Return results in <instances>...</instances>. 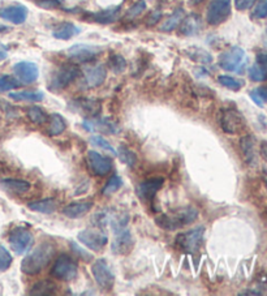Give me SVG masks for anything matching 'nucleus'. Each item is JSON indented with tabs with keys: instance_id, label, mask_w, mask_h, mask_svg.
<instances>
[{
	"instance_id": "f257e3e1",
	"label": "nucleus",
	"mask_w": 267,
	"mask_h": 296,
	"mask_svg": "<svg viewBox=\"0 0 267 296\" xmlns=\"http://www.w3.org/2000/svg\"><path fill=\"white\" fill-rule=\"evenodd\" d=\"M55 257V247L51 243H42L29 253L26 257L21 262V270L25 274L29 276H35L38 273H41L46 266L51 262L52 258Z\"/></svg>"
},
{
	"instance_id": "f03ea898",
	"label": "nucleus",
	"mask_w": 267,
	"mask_h": 296,
	"mask_svg": "<svg viewBox=\"0 0 267 296\" xmlns=\"http://www.w3.org/2000/svg\"><path fill=\"white\" fill-rule=\"evenodd\" d=\"M111 223H112L115 238L112 240L111 251L115 255H128L132 248H133L134 240L130 234L129 228L127 227V219L123 220V218H112L111 217Z\"/></svg>"
},
{
	"instance_id": "7ed1b4c3",
	"label": "nucleus",
	"mask_w": 267,
	"mask_h": 296,
	"mask_svg": "<svg viewBox=\"0 0 267 296\" xmlns=\"http://www.w3.org/2000/svg\"><path fill=\"white\" fill-rule=\"evenodd\" d=\"M198 211L194 207L189 206L175 211L174 214H163L161 217L155 218V223L163 230L175 231L184 227L186 224L193 223L197 219Z\"/></svg>"
},
{
	"instance_id": "20e7f679",
	"label": "nucleus",
	"mask_w": 267,
	"mask_h": 296,
	"mask_svg": "<svg viewBox=\"0 0 267 296\" xmlns=\"http://www.w3.org/2000/svg\"><path fill=\"white\" fill-rule=\"evenodd\" d=\"M219 67L228 72H241L247 64V54L241 47H231L222 52L218 59Z\"/></svg>"
},
{
	"instance_id": "39448f33",
	"label": "nucleus",
	"mask_w": 267,
	"mask_h": 296,
	"mask_svg": "<svg viewBox=\"0 0 267 296\" xmlns=\"http://www.w3.org/2000/svg\"><path fill=\"white\" fill-rule=\"evenodd\" d=\"M80 75L79 67L75 64H64L52 75L50 84H48V89L52 92H59L63 90L64 88L73 83Z\"/></svg>"
},
{
	"instance_id": "423d86ee",
	"label": "nucleus",
	"mask_w": 267,
	"mask_h": 296,
	"mask_svg": "<svg viewBox=\"0 0 267 296\" xmlns=\"http://www.w3.org/2000/svg\"><path fill=\"white\" fill-rule=\"evenodd\" d=\"M34 244V236L31 231L24 227H16L10 231L9 245L16 255H24L29 252Z\"/></svg>"
},
{
	"instance_id": "0eeeda50",
	"label": "nucleus",
	"mask_w": 267,
	"mask_h": 296,
	"mask_svg": "<svg viewBox=\"0 0 267 296\" xmlns=\"http://www.w3.org/2000/svg\"><path fill=\"white\" fill-rule=\"evenodd\" d=\"M231 14V0H210L206 9L207 24L216 26L223 24Z\"/></svg>"
},
{
	"instance_id": "6e6552de",
	"label": "nucleus",
	"mask_w": 267,
	"mask_h": 296,
	"mask_svg": "<svg viewBox=\"0 0 267 296\" xmlns=\"http://www.w3.org/2000/svg\"><path fill=\"white\" fill-rule=\"evenodd\" d=\"M79 266L72 257L62 255L58 258L51 269V276L60 281H73L77 277Z\"/></svg>"
},
{
	"instance_id": "1a4fd4ad",
	"label": "nucleus",
	"mask_w": 267,
	"mask_h": 296,
	"mask_svg": "<svg viewBox=\"0 0 267 296\" xmlns=\"http://www.w3.org/2000/svg\"><path fill=\"white\" fill-rule=\"evenodd\" d=\"M91 272L92 276H94V279H95L96 285H98L100 289L106 290V291L112 290L113 283H115V277H113L112 270H111L110 265L106 262V260H103V258L96 260V261L92 264Z\"/></svg>"
},
{
	"instance_id": "9d476101",
	"label": "nucleus",
	"mask_w": 267,
	"mask_h": 296,
	"mask_svg": "<svg viewBox=\"0 0 267 296\" xmlns=\"http://www.w3.org/2000/svg\"><path fill=\"white\" fill-rule=\"evenodd\" d=\"M102 47L94 45H85V43H79V45H73L68 48V56L72 60L77 63H88L91 62L96 56L102 54Z\"/></svg>"
},
{
	"instance_id": "9b49d317",
	"label": "nucleus",
	"mask_w": 267,
	"mask_h": 296,
	"mask_svg": "<svg viewBox=\"0 0 267 296\" xmlns=\"http://www.w3.org/2000/svg\"><path fill=\"white\" fill-rule=\"evenodd\" d=\"M79 240L91 251L99 252L107 244L108 238L99 228H86L79 234Z\"/></svg>"
},
{
	"instance_id": "f8f14e48",
	"label": "nucleus",
	"mask_w": 267,
	"mask_h": 296,
	"mask_svg": "<svg viewBox=\"0 0 267 296\" xmlns=\"http://www.w3.org/2000/svg\"><path fill=\"white\" fill-rule=\"evenodd\" d=\"M203 234H205V228L198 227L194 230L186 231L184 234L178 235L176 238V244L185 252H194L202 241Z\"/></svg>"
},
{
	"instance_id": "ddd939ff",
	"label": "nucleus",
	"mask_w": 267,
	"mask_h": 296,
	"mask_svg": "<svg viewBox=\"0 0 267 296\" xmlns=\"http://www.w3.org/2000/svg\"><path fill=\"white\" fill-rule=\"evenodd\" d=\"M220 125L223 131L230 134H236L245 128V120L243 115L236 110H226L223 111L220 117Z\"/></svg>"
},
{
	"instance_id": "4468645a",
	"label": "nucleus",
	"mask_w": 267,
	"mask_h": 296,
	"mask_svg": "<svg viewBox=\"0 0 267 296\" xmlns=\"http://www.w3.org/2000/svg\"><path fill=\"white\" fill-rule=\"evenodd\" d=\"M13 73L21 84L29 85V84L37 81L38 76H39V69L34 63L20 62L13 66Z\"/></svg>"
},
{
	"instance_id": "2eb2a0df",
	"label": "nucleus",
	"mask_w": 267,
	"mask_h": 296,
	"mask_svg": "<svg viewBox=\"0 0 267 296\" xmlns=\"http://www.w3.org/2000/svg\"><path fill=\"white\" fill-rule=\"evenodd\" d=\"M88 163L89 167L96 176H103L107 175L108 172L112 170V159L102 155L96 152H88Z\"/></svg>"
},
{
	"instance_id": "dca6fc26",
	"label": "nucleus",
	"mask_w": 267,
	"mask_h": 296,
	"mask_svg": "<svg viewBox=\"0 0 267 296\" xmlns=\"http://www.w3.org/2000/svg\"><path fill=\"white\" fill-rule=\"evenodd\" d=\"M0 18L9 21L14 25L24 24L28 18V8L22 4H12V5L0 8Z\"/></svg>"
},
{
	"instance_id": "f3484780",
	"label": "nucleus",
	"mask_w": 267,
	"mask_h": 296,
	"mask_svg": "<svg viewBox=\"0 0 267 296\" xmlns=\"http://www.w3.org/2000/svg\"><path fill=\"white\" fill-rule=\"evenodd\" d=\"M163 186V179H149L145 180V182L140 183L136 188V193H137L138 198H140L142 202H151L154 200L155 195L157 192L162 188Z\"/></svg>"
},
{
	"instance_id": "a211bd4d",
	"label": "nucleus",
	"mask_w": 267,
	"mask_h": 296,
	"mask_svg": "<svg viewBox=\"0 0 267 296\" xmlns=\"http://www.w3.org/2000/svg\"><path fill=\"white\" fill-rule=\"evenodd\" d=\"M85 128H88L89 131H99L103 133H110L113 134L119 131L117 125L111 121L107 117H92V119H86L84 121Z\"/></svg>"
},
{
	"instance_id": "6ab92c4d",
	"label": "nucleus",
	"mask_w": 267,
	"mask_h": 296,
	"mask_svg": "<svg viewBox=\"0 0 267 296\" xmlns=\"http://www.w3.org/2000/svg\"><path fill=\"white\" fill-rule=\"evenodd\" d=\"M107 77L106 68L100 64L92 66L85 69V83L89 88H96L100 86Z\"/></svg>"
},
{
	"instance_id": "aec40b11",
	"label": "nucleus",
	"mask_w": 267,
	"mask_h": 296,
	"mask_svg": "<svg viewBox=\"0 0 267 296\" xmlns=\"http://www.w3.org/2000/svg\"><path fill=\"white\" fill-rule=\"evenodd\" d=\"M91 201H77V202H72L67 205L63 209V214H64L65 217L71 218V219H77V218H81L83 215L89 213L91 210Z\"/></svg>"
},
{
	"instance_id": "412c9836",
	"label": "nucleus",
	"mask_w": 267,
	"mask_h": 296,
	"mask_svg": "<svg viewBox=\"0 0 267 296\" xmlns=\"http://www.w3.org/2000/svg\"><path fill=\"white\" fill-rule=\"evenodd\" d=\"M81 33V29L75 25L73 22H63L59 26H56L55 30H54V37L56 39H63V41H68V39L73 38L77 34Z\"/></svg>"
},
{
	"instance_id": "4be33fe9",
	"label": "nucleus",
	"mask_w": 267,
	"mask_h": 296,
	"mask_svg": "<svg viewBox=\"0 0 267 296\" xmlns=\"http://www.w3.org/2000/svg\"><path fill=\"white\" fill-rule=\"evenodd\" d=\"M72 106L75 107L76 111H83L84 114L91 115V116H95L100 112L102 110V106L98 100H92V99H77L73 100Z\"/></svg>"
},
{
	"instance_id": "5701e85b",
	"label": "nucleus",
	"mask_w": 267,
	"mask_h": 296,
	"mask_svg": "<svg viewBox=\"0 0 267 296\" xmlns=\"http://www.w3.org/2000/svg\"><path fill=\"white\" fill-rule=\"evenodd\" d=\"M28 207L35 213L52 214L58 209V202L54 198H46V200H38L28 203Z\"/></svg>"
},
{
	"instance_id": "b1692460",
	"label": "nucleus",
	"mask_w": 267,
	"mask_h": 296,
	"mask_svg": "<svg viewBox=\"0 0 267 296\" xmlns=\"http://www.w3.org/2000/svg\"><path fill=\"white\" fill-rule=\"evenodd\" d=\"M9 98L17 102H39L45 98V94L41 90H24L10 93Z\"/></svg>"
},
{
	"instance_id": "393cba45",
	"label": "nucleus",
	"mask_w": 267,
	"mask_h": 296,
	"mask_svg": "<svg viewBox=\"0 0 267 296\" xmlns=\"http://www.w3.org/2000/svg\"><path fill=\"white\" fill-rule=\"evenodd\" d=\"M120 14V7L116 8H108V9L100 10V12H96V13L90 14V20L95 21V22H99V24H110V22H113L119 18Z\"/></svg>"
},
{
	"instance_id": "a878e982",
	"label": "nucleus",
	"mask_w": 267,
	"mask_h": 296,
	"mask_svg": "<svg viewBox=\"0 0 267 296\" xmlns=\"http://www.w3.org/2000/svg\"><path fill=\"white\" fill-rule=\"evenodd\" d=\"M201 26H202V22H201V18H199L198 14H190V16L184 17V20H182V25H181L182 34L185 35L198 34L199 30H201Z\"/></svg>"
},
{
	"instance_id": "bb28decb",
	"label": "nucleus",
	"mask_w": 267,
	"mask_h": 296,
	"mask_svg": "<svg viewBox=\"0 0 267 296\" xmlns=\"http://www.w3.org/2000/svg\"><path fill=\"white\" fill-rule=\"evenodd\" d=\"M1 187L7 192L14 193V195H20V193L28 192L30 190V183L24 182V180L17 179H4L0 182Z\"/></svg>"
},
{
	"instance_id": "cd10ccee",
	"label": "nucleus",
	"mask_w": 267,
	"mask_h": 296,
	"mask_svg": "<svg viewBox=\"0 0 267 296\" xmlns=\"http://www.w3.org/2000/svg\"><path fill=\"white\" fill-rule=\"evenodd\" d=\"M240 146L243 150V154L245 157L249 165H253L256 162V146H254V138L252 136H244L240 140Z\"/></svg>"
},
{
	"instance_id": "c85d7f7f",
	"label": "nucleus",
	"mask_w": 267,
	"mask_h": 296,
	"mask_svg": "<svg viewBox=\"0 0 267 296\" xmlns=\"http://www.w3.org/2000/svg\"><path fill=\"white\" fill-rule=\"evenodd\" d=\"M58 293V286L51 281H41L35 283L30 290V295H55Z\"/></svg>"
},
{
	"instance_id": "c756f323",
	"label": "nucleus",
	"mask_w": 267,
	"mask_h": 296,
	"mask_svg": "<svg viewBox=\"0 0 267 296\" xmlns=\"http://www.w3.org/2000/svg\"><path fill=\"white\" fill-rule=\"evenodd\" d=\"M67 128V123H65L64 117L59 114H51L50 116V127H48V134L51 136H58V134L63 133Z\"/></svg>"
},
{
	"instance_id": "7c9ffc66",
	"label": "nucleus",
	"mask_w": 267,
	"mask_h": 296,
	"mask_svg": "<svg viewBox=\"0 0 267 296\" xmlns=\"http://www.w3.org/2000/svg\"><path fill=\"white\" fill-rule=\"evenodd\" d=\"M185 17V13L184 10L182 9H178L175 12V13H172L170 17L167 18V20L162 24L161 26V30L162 31H171L174 30V29H176L178 26V25L181 24L182 20H184Z\"/></svg>"
},
{
	"instance_id": "2f4dec72",
	"label": "nucleus",
	"mask_w": 267,
	"mask_h": 296,
	"mask_svg": "<svg viewBox=\"0 0 267 296\" xmlns=\"http://www.w3.org/2000/svg\"><path fill=\"white\" fill-rule=\"evenodd\" d=\"M218 83L222 86L227 88V89L233 90V92H239L241 88L244 86L243 81H240L237 79H233L231 76H227V75H222V76L218 77Z\"/></svg>"
},
{
	"instance_id": "473e14b6",
	"label": "nucleus",
	"mask_w": 267,
	"mask_h": 296,
	"mask_svg": "<svg viewBox=\"0 0 267 296\" xmlns=\"http://www.w3.org/2000/svg\"><path fill=\"white\" fill-rule=\"evenodd\" d=\"M249 77L256 83L261 81H266L267 80V69L264 66H261L260 63H256L254 66L250 67L249 69Z\"/></svg>"
},
{
	"instance_id": "72a5a7b5",
	"label": "nucleus",
	"mask_w": 267,
	"mask_h": 296,
	"mask_svg": "<svg viewBox=\"0 0 267 296\" xmlns=\"http://www.w3.org/2000/svg\"><path fill=\"white\" fill-rule=\"evenodd\" d=\"M21 85V83L17 79H14L13 76H8V75H3L0 76V93L4 92H9Z\"/></svg>"
},
{
	"instance_id": "f704fd0d",
	"label": "nucleus",
	"mask_w": 267,
	"mask_h": 296,
	"mask_svg": "<svg viewBox=\"0 0 267 296\" xmlns=\"http://www.w3.org/2000/svg\"><path fill=\"white\" fill-rule=\"evenodd\" d=\"M121 186H123V180H121V178L116 175L112 176V178L106 183V186L103 187L102 195H104V196L112 195V193H115L116 191H119L120 188H121Z\"/></svg>"
},
{
	"instance_id": "c9c22d12",
	"label": "nucleus",
	"mask_w": 267,
	"mask_h": 296,
	"mask_svg": "<svg viewBox=\"0 0 267 296\" xmlns=\"http://www.w3.org/2000/svg\"><path fill=\"white\" fill-rule=\"evenodd\" d=\"M28 115L29 119L35 124H43V123L47 121V115L45 114V111L42 110L41 107H30L28 111Z\"/></svg>"
},
{
	"instance_id": "e433bc0d",
	"label": "nucleus",
	"mask_w": 267,
	"mask_h": 296,
	"mask_svg": "<svg viewBox=\"0 0 267 296\" xmlns=\"http://www.w3.org/2000/svg\"><path fill=\"white\" fill-rule=\"evenodd\" d=\"M117 155H119V158L121 162L127 163V165L130 166V167L136 165V161H137V158H136V154H134L132 150H129L127 146H120L119 152H117Z\"/></svg>"
},
{
	"instance_id": "4c0bfd02",
	"label": "nucleus",
	"mask_w": 267,
	"mask_h": 296,
	"mask_svg": "<svg viewBox=\"0 0 267 296\" xmlns=\"http://www.w3.org/2000/svg\"><path fill=\"white\" fill-rule=\"evenodd\" d=\"M110 67L115 73H121L125 69V67H127V62L119 54H113L110 58Z\"/></svg>"
},
{
	"instance_id": "58836bf2",
	"label": "nucleus",
	"mask_w": 267,
	"mask_h": 296,
	"mask_svg": "<svg viewBox=\"0 0 267 296\" xmlns=\"http://www.w3.org/2000/svg\"><path fill=\"white\" fill-rule=\"evenodd\" d=\"M90 141H91L92 145L98 146V148L103 149V150H107V152L112 153L113 155H117V152L115 150V149H113L112 145H111L110 142L107 141L106 138H103L102 136H91Z\"/></svg>"
},
{
	"instance_id": "ea45409f",
	"label": "nucleus",
	"mask_w": 267,
	"mask_h": 296,
	"mask_svg": "<svg viewBox=\"0 0 267 296\" xmlns=\"http://www.w3.org/2000/svg\"><path fill=\"white\" fill-rule=\"evenodd\" d=\"M12 264V256L4 245L0 244V273L8 270Z\"/></svg>"
},
{
	"instance_id": "a19ab883",
	"label": "nucleus",
	"mask_w": 267,
	"mask_h": 296,
	"mask_svg": "<svg viewBox=\"0 0 267 296\" xmlns=\"http://www.w3.org/2000/svg\"><path fill=\"white\" fill-rule=\"evenodd\" d=\"M252 17L256 20H262L267 17V0H258L252 12Z\"/></svg>"
},
{
	"instance_id": "79ce46f5",
	"label": "nucleus",
	"mask_w": 267,
	"mask_h": 296,
	"mask_svg": "<svg viewBox=\"0 0 267 296\" xmlns=\"http://www.w3.org/2000/svg\"><path fill=\"white\" fill-rule=\"evenodd\" d=\"M145 8H146V3H145V0H138L137 3L133 4V5H132V7L127 10L125 17L127 18L137 17V16H140V14L144 12Z\"/></svg>"
},
{
	"instance_id": "37998d69",
	"label": "nucleus",
	"mask_w": 267,
	"mask_h": 296,
	"mask_svg": "<svg viewBox=\"0 0 267 296\" xmlns=\"http://www.w3.org/2000/svg\"><path fill=\"white\" fill-rule=\"evenodd\" d=\"M38 5L45 9H54L60 5V1L59 0H41V1H38Z\"/></svg>"
},
{
	"instance_id": "c03bdc74",
	"label": "nucleus",
	"mask_w": 267,
	"mask_h": 296,
	"mask_svg": "<svg viewBox=\"0 0 267 296\" xmlns=\"http://www.w3.org/2000/svg\"><path fill=\"white\" fill-rule=\"evenodd\" d=\"M254 1L256 0H235V5L239 10H247L253 5Z\"/></svg>"
},
{
	"instance_id": "a18cd8bd",
	"label": "nucleus",
	"mask_w": 267,
	"mask_h": 296,
	"mask_svg": "<svg viewBox=\"0 0 267 296\" xmlns=\"http://www.w3.org/2000/svg\"><path fill=\"white\" fill-rule=\"evenodd\" d=\"M250 98L256 102V104H258L260 107H264V103H265V99L262 98V96H261L260 90L256 89L253 90L252 93H250Z\"/></svg>"
},
{
	"instance_id": "49530a36",
	"label": "nucleus",
	"mask_w": 267,
	"mask_h": 296,
	"mask_svg": "<svg viewBox=\"0 0 267 296\" xmlns=\"http://www.w3.org/2000/svg\"><path fill=\"white\" fill-rule=\"evenodd\" d=\"M71 247H72L73 251H75L76 253H77V255L80 256V257L84 258V260H85V261H90V258H91V257H90L89 253H86L85 251H83V249L80 248L79 245H76L75 243H71Z\"/></svg>"
},
{
	"instance_id": "de8ad7c7",
	"label": "nucleus",
	"mask_w": 267,
	"mask_h": 296,
	"mask_svg": "<svg viewBox=\"0 0 267 296\" xmlns=\"http://www.w3.org/2000/svg\"><path fill=\"white\" fill-rule=\"evenodd\" d=\"M257 63H260L261 66H264L267 69V52H261L257 55Z\"/></svg>"
},
{
	"instance_id": "09e8293b",
	"label": "nucleus",
	"mask_w": 267,
	"mask_h": 296,
	"mask_svg": "<svg viewBox=\"0 0 267 296\" xmlns=\"http://www.w3.org/2000/svg\"><path fill=\"white\" fill-rule=\"evenodd\" d=\"M7 56H8L7 46H4L3 43H0V62H3L4 59H7Z\"/></svg>"
},
{
	"instance_id": "8fccbe9b",
	"label": "nucleus",
	"mask_w": 267,
	"mask_h": 296,
	"mask_svg": "<svg viewBox=\"0 0 267 296\" xmlns=\"http://www.w3.org/2000/svg\"><path fill=\"white\" fill-rule=\"evenodd\" d=\"M161 16H162L161 12H159V10H155L154 13H151L150 18H149V24H150V25L155 24V22H157V21L161 18Z\"/></svg>"
},
{
	"instance_id": "3c124183",
	"label": "nucleus",
	"mask_w": 267,
	"mask_h": 296,
	"mask_svg": "<svg viewBox=\"0 0 267 296\" xmlns=\"http://www.w3.org/2000/svg\"><path fill=\"white\" fill-rule=\"evenodd\" d=\"M260 153H261V155H262V158H264L265 161L267 162V141H264L262 144H261Z\"/></svg>"
},
{
	"instance_id": "603ef678",
	"label": "nucleus",
	"mask_w": 267,
	"mask_h": 296,
	"mask_svg": "<svg viewBox=\"0 0 267 296\" xmlns=\"http://www.w3.org/2000/svg\"><path fill=\"white\" fill-rule=\"evenodd\" d=\"M240 295H262L260 291H244V293H240Z\"/></svg>"
},
{
	"instance_id": "864d4df0",
	"label": "nucleus",
	"mask_w": 267,
	"mask_h": 296,
	"mask_svg": "<svg viewBox=\"0 0 267 296\" xmlns=\"http://www.w3.org/2000/svg\"><path fill=\"white\" fill-rule=\"evenodd\" d=\"M203 0H189V3L192 4V5H197V4H201Z\"/></svg>"
},
{
	"instance_id": "5fc2aeb1",
	"label": "nucleus",
	"mask_w": 267,
	"mask_h": 296,
	"mask_svg": "<svg viewBox=\"0 0 267 296\" xmlns=\"http://www.w3.org/2000/svg\"><path fill=\"white\" fill-rule=\"evenodd\" d=\"M266 34H267V30H266Z\"/></svg>"
}]
</instances>
